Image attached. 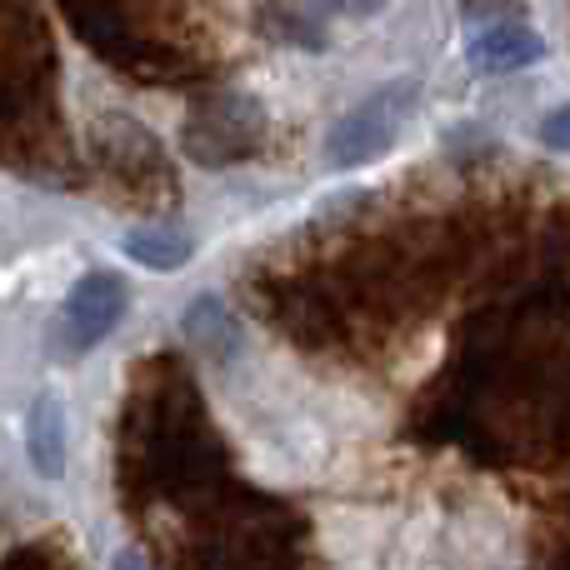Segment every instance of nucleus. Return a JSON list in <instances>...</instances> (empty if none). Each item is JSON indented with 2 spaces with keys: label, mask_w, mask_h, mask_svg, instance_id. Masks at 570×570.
I'll use <instances>...</instances> for the list:
<instances>
[{
  "label": "nucleus",
  "mask_w": 570,
  "mask_h": 570,
  "mask_svg": "<svg viewBox=\"0 0 570 570\" xmlns=\"http://www.w3.org/2000/svg\"><path fill=\"white\" fill-rule=\"evenodd\" d=\"M421 106V86L415 80H391V86L371 90L361 106H351L331 130H325V166L331 170H365L401 140L405 120Z\"/></svg>",
  "instance_id": "nucleus-1"
},
{
  "label": "nucleus",
  "mask_w": 570,
  "mask_h": 570,
  "mask_svg": "<svg viewBox=\"0 0 570 570\" xmlns=\"http://www.w3.org/2000/svg\"><path fill=\"white\" fill-rule=\"evenodd\" d=\"M126 305H130V291L116 271H90V276H80L70 285L66 305H60L56 341H66L60 351H70V355L96 351V345L120 325Z\"/></svg>",
  "instance_id": "nucleus-2"
},
{
  "label": "nucleus",
  "mask_w": 570,
  "mask_h": 570,
  "mask_svg": "<svg viewBox=\"0 0 570 570\" xmlns=\"http://www.w3.org/2000/svg\"><path fill=\"white\" fill-rule=\"evenodd\" d=\"M465 56L481 76H515V70L535 66L546 56V40L521 20H501V26H485L481 36H471Z\"/></svg>",
  "instance_id": "nucleus-3"
},
{
  "label": "nucleus",
  "mask_w": 570,
  "mask_h": 570,
  "mask_svg": "<svg viewBox=\"0 0 570 570\" xmlns=\"http://www.w3.org/2000/svg\"><path fill=\"white\" fill-rule=\"evenodd\" d=\"M26 451L40 481H60L66 475V405L50 391H40L26 411Z\"/></svg>",
  "instance_id": "nucleus-4"
},
{
  "label": "nucleus",
  "mask_w": 570,
  "mask_h": 570,
  "mask_svg": "<svg viewBox=\"0 0 570 570\" xmlns=\"http://www.w3.org/2000/svg\"><path fill=\"white\" fill-rule=\"evenodd\" d=\"M120 250H126L136 266L156 271V276H176V271H186V261L196 256V240L180 236L176 226H136L120 236Z\"/></svg>",
  "instance_id": "nucleus-5"
},
{
  "label": "nucleus",
  "mask_w": 570,
  "mask_h": 570,
  "mask_svg": "<svg viewBox=\"0 0 570 570\" xmlns=\"http://www.w3.org/2000/svg\"><path fill=\"white\" fill-rule=\"evenodd\" d=\"M180 140H186V150L196 160H206V166H220V160L250 156V140H256V130H240L236 120H226V110H216V116H200V120H190V126H180Z\"/></svg>",
  "instance_id": "nucleus-6"
},
{
  "label": "nucleus",
  "mask_w": 570,
  "mask_h": 570,
  "mask_svg": "<svg viewBox=\"0 0 570 570\" xmlns=\"http://www.w3.org/2000/svg\"><path fill=\"white\" fill-rule=\"evenodd\" d=\"M180 335H186L190 345H200V351L210 355H226L240 345V321L226 311V301H216V295H196V301L186 305V315H180Z\"/></svg>",
  "instance_id": "nucleus-7"
},
{
  "label": "nucleus",
  "mask_w": 570,
  "mask_h": 570,
  "mask_svg": "<svg viewBox=\"0 0 570 570\" xmlns=\"http://www.w3.org/2000/svg\"><path fill=\"white\" fill-rule=\"evenodd\" d=\"M535 136H541L546 150H556V156H570V106L546 110L541 126H535Z\"/></svg>",
  "instance_id": "nucleus-8"
},
{
  "label": "nucleus",
  "mask_w": 570,
  "mask_h": 570,
  "mask_svg": "<svg viewBox=\"0 0 570 570\" xmlns=\"http://www.w3.org/2000/svg\"><path fill=\"white\" fill-rule=\"evenodd\" d=\"M325 6H331L335 16H345V20H371V16H381L385 10V0H325Z\"/></svg>",
  "instance_id": "nucleus-9"
},
{
  "label": "nucleus",
  "mask_w": 570,
  "mask_h": 570,
  "mask_svg": "<svg viewBox=\"0 0 570 570\" xmlns=\"http://www.w3.org/2000/svg\"><path fill=\"white\" fill-rule=\"evenodd\" d=\"M110 570H150V566H146V556H136V551H116L110 556Z\"/></svg>",
  "instance_id": "nucleus-10"
}]
</instances>
